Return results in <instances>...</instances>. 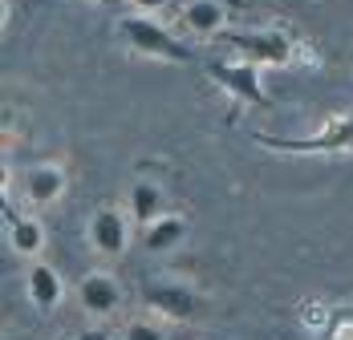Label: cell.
Here are the masks:
<instances>
[{
  "instance_id": "ba28073f",
  "label": "cell",
  "mask_w": 353,
  "mask_h": 340,
  "mask_svg": "<svg viewBox=\"0 0 353 340\" xmlns=\"http://www.w3.org/2000/svg\"><path fill=\"white\" fill-rule=\"evenodd\" d=\"M25 292H29V300H33L37 312H57L61 300H65V279H61V272L53 264L33 259L29 272H25Z\"/></svg>"
},
{
  "instance_id": "7c38bea8",
  "label": "cell",
  "mask_w": 353,
  "mask_h": 340,
  "mask_svg": "<svg viewBox=\"0 0 353 340\" xmlns=\"http://www.w3.org/2000/svg\"><path fill=\"white\" fill-rule=\"evenodd\" d=\"M223 21H228L223 17V4H215V0H191L183 8V25L199 36H219L223 33Z\"/></svg>"
},
{
  "instance_id": "8992f818",
  "label": "cell",
  "mask_w": 353,
  "mask_h": 340,
  "mask_svg": "<svg viewBox=\"0 0 353 340\" xmlns=\"http://www.w3.org/2000/svg\"><path fill=\"white\" fill-rule=\"evenodd\" d=\"M142 300L163 320H191L195 316V292L179 279H150L142 288Z\"/></svg>"
},
{
  "instance_id": "6da1fadb",
  "label": "cell",
  "mask_w": 353,
  "mask_h": 340,
  "mask_svg": "<svg viewBox=\"0 0 353 340\" xmlns=\"http://www.w3.org/2000/svg\"><path fill=\"white\" fill-rule=\"evenodd\" d=\"M118 36H122V41H126V49H130V53H139V57L175 61V65L191 61V49L167 33V29L154 21V12H126V17H118Z\"/></svg>"
},
{
  "instance_id": "52a82bcc",
  "label": "cell",
  "mask_w": 353,
  "mask_h": 340,
  "mask_svg": "<svg viewBox=\"0 0 353 340\" xmlns=\"http://www.w3.org/2000/svg\"><path fill=\"white\" fill-rule=\"evenodd\" d=\"M77 300H81V308H85L90 316H114V312L122 308V284H118V275L106 272V268L85 272L81 284H77Z\"/></svg>"
},
{
  "instance_id": "277c9868",
  "label": "cell",
  "mask_w": 353,
  "mask_h": 340,
  "mask_svg": "<svg viewBox=\"0 0 353 340\" xmlns=\"http://www.w3.org/2000/svg\"><path fill=\"white\" fill-rule=\"evenodd\" d=\"M223 45H232L236 53H244V61L252 65H292L296 61V45L284 33H219Z\"/></svg>"
},
{
  "instance_id": "2e32d148",
  "label": "cell",
  "mask_w": 353,
  "mask_h": 340,
  "mask_svg": "<svg viewBox=\"0 0 353 340\" xmlns=\"http://www.w3.org/2000/svg\"><path fill=\"white\" fill-rule=\"evenodd\" d=\"M325 320H329V316H325V308H321V304H309V308H305V328H321Z\"/></svg>"
},
{
  "instance_id": "9a60e30c",
  "label": "cell",
  "mask_w": 353,
  "mask_h": 340,
  "mask_svg": "<svg viewBox=\"0 0 353 340\" xmlns=\"http://www.w3.org/2000/svg\"><path fill=\"white\" fill-rule=\"evenodd\" d=\"M333 340H353V308L345 316H337V324H333Z\"/></svg>"
},
{
  "instance_id": "3957f363",
  "label": "cell",
  "mask_w": 353,
  "mask_h": 340,
  "mask_svg": "<svg viewBox=\"0 0 353 340\" xmlns=\"http://www.w3.org/2000/svg\"><path fill=\"white\" fill-rule=\"evenodd\" d=\"M130 211H118V206H98L94 215H90V223H85V239H90V247L102 255V259H118V255H126V247H130Z\"/></svg>"
},
{
  "instance_id": "ffe728a7",
  "label": "cell",
  "mask_w": 353,
  "mask_h": 340,
  "mask_svg": "<svg viewBox=\"0 0 353 340\" xmlns=\"http://www.w3.org/2000/svg\"><path fill=\"white\" fill-rule=\"evenodd\" d=\"M53 340H77V337H53Z\"/></svg>"
},
{
  "instance_id": "7a4b0ae2",
  "label": "cell",
  "mask_w": 353,
  "mask_h": 340,
  "mask_svg": "<svg viewBox=\"0 0 353 340\" xmlns=\"http://www.w3.org/2000/svg\"><path fill=\"white\" fill-rule=\"evenodd\" d=\"M260 146H272L284 154H345L353 150V114H337L321 126V134L313 138H272V134H256Z\"/></svg>"
},
{
  "instance_id": "5bb4252c",
  "label": "cell",
  "mask_w": 353,
  "mask_h": 340,
  "mask_svg": "<svg viewBox=\"0 0 353 340\" xmlns=\"http://www.w3.org/2000/svg\"><path fill=\"white\" fill-rule=\"evenodd\" d=\"M122 340H167V332H163V324H154V320H130V324L122 328Z\"/></svg>"
},
{
  "instance_id": "e0dca14e",
  "label": "cell",
  "mask_w": 353,
  "mask_h": 340,
  "mask_svg": "<svg viewBox=\"0 0 353 340\" xmlns=\"http://www.w3.org/2000/svg\"><path fill=\"white\" fill-rule=\"evenodd\" d=\"M126 4H134V12H159V8H167V0H126Z\"/></svg>"
},
{
  "instance_id": "8fae6325",
  "label": "cell",
  "mask_w": 353,
  "mask_h": 340,
  "mask_svg": "<svg viewBox=\"0 0 353 340\" xmlns=\"http://www.w3.org/2000/svg\"><path fill=\"white\" fill-rule=\"evenodd\" d=\"M8 243H12V251L21 255V259H37L41 255V247H45V227H41V219H29V215H8Z\"/></svg>"
},
{
  "instance_id": "5b68a950",
  "label": "cell",
  "mask_w": 353,
  "mask_h": 340,
  "mask_svg": "<svg viewBox=\"0 0 353 340\" xmlns=\"http://www.w3.org/2000/svg\"><path fill=\"white\" fill-rule=\"evenodd\" d=\"M203 69H208V77L215 85H223L240 105H268V94L260 85V65L240 57V61H208Z\"/></svg>"
},
{
  "instance_id": "ac0fdd59",
  "label": "cell",
  "mask_w": 353,
  "mask_h": 340,
  "mask_svg": "<svg viewBox=\"0 0 353 340\" xmlns=\"http://www.w3.org/2000/svg\"><path fill=\"white\" fill-rule=\"evenodd\" d=\"M77 340H114L106 328H85V332H77Z\"/></svg>"
},
{
  "instance_id": "9c48e42d",
  "label": "cell",
  "mask_w": 353,
  "mask_h": 340,
  "mask_svg": "<svg viewBox=\"0 0 353 340\" xmlns=\"http://www.w3.org/2000/svg\"><path fill=\"white\" fill-rule=\"evenodd\" d=\"M65 170L53 167V162H41L25 174V195H29V203L33 206H53L61 195H65Z\"/></svg>"
},
{
  "instance_id": "d6986e66",
  "label": "cell",
  "mask_w": 353,
  "mask_h": 340,
  "mask_svg": "<svg viewBox=\"0 0 353 340\" xmlns=\"http://www.w3.org/2000/svg\"><path fill=\"white\" fill-rule=\"evenodd\" d=\"M94 4H102V8H118V4H126V0H94Z\"/></svg>"
},
{
  "instance_id": "30bf717a",
  "label": "cell",
  "mask_w": 353,
  "mask_h": 340,
  "mask_svg": "<svg viewBox=\"0 0 353 340\" xmlns=\"http://www.w3.org/2000/svg\"><path fill=\"white\" fill-rule=\"evenodd\" d=\"M183 239H187V219H183V215H159L154 223L142 227V247H146L150 255L175 251V247H183Z\"/></svg>"
},
{
  "instance_id": "4fadbf2b",
  "label": "cell",
  "mask_w": 353,
  "mask_h": 340,
  "mask_svg": "<svg viewBox=\"0 0 353 340\" xmlns=\"http://www.w3.org/2000/svg\"><path fill=\"white\" fill-rule=\"evenodd\" d=\"M130 219L146 227V223H154L159 215H163V191H159V182H134L130 187Z\"/></svg>"
}]
</instances>
